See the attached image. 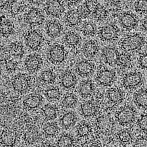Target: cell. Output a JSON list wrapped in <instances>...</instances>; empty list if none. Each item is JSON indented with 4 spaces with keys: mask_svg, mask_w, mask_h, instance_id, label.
Returning <instances> with one entry per match:
<instances>
[{
    "mask_svg": "<svg viewBox=\"0 0 147 147\" xmlns=\"http://www.w3.org/2000/svg\"><path fill=\"white\" fill-rule=\"evenodd\" d=\"M134 147H147V137H140L136 139Z\"/></svg>",
    "mask_w": 147,
    "mask_h": 147,
    "instance_id": "7dc6e473",
    "label": "cell"
},
{
    "mask_svg": "<svg viewBox=\"0 0 147 147\" xmlns=\"http://www.w3.org/2000/svg\"><path fill=\"white\" fill-rule=\"evenodd\" d=\"M132 63V58L130 53L123 52L120 54L117 63L120 67L123 69L129 68L131 66Z\"/></svg>",
    "mask_w": 147,
    "mask_h": 147,
    "instance_id": "4dcf8cb0",
    "label": "cell"
},
{
    "mask_svg": "<svg viewBox=\"0 0 147 147\" xmlns=\"http://www.w3.org/2000/svg\"><path fill=\"white\" fill-rule=\"evenodd\" d=\"M81 37L80 35L74 31H69L64 37L65 43L70 47L77 46L80 43Z\"/></svg>",
    "mask_w": 147,
    "mask_h": 147,
    "instance_id": "83f0119b",
    "label": "cell"
},
{
    "mask_svg": "<svg viewBox=\"0 0 147 147\" xmlns=\"http://www.w3.org/2000/svg\"><path fill=\"white\" fill-rule=\"evenodd\" d=\"M24 20L30 26H36L43 23L45 20V16L41 10L33 7L25 14Z\"/></svg>",
    "mask_w": 147,
    "mask_h": 147,
    "instance_id": "30bf717a",
    "label": "cell"
},
{
    "mask_svg": "<svg viewBox=\"0 0 147 147\" xmlns=\"http://www.w3.org/2000/svg\"><path fill=\"white\" fill-rule=\"evenodd\" d=\"M42 109L44 116L48 119H54L57 116V109L53 106L46 105Z\"/></svg>",
    "mask_w": 147,
    "mask_h": 147,
    "instance_id": "e575fe53",
    "label": "cell"
},
{
    "mask_svg": "<svg viewBox=\"0 0 147 147\" xmlns=\"http://www.w3.org/2000/svg\"><path fill=\"white\" fill-rule=\"evenodd\" d=\"M77 10L80 13V16H81L82 18H86L87 16H88L89 14H90L88 12V11L86 7L84 5V4L78 6Z\"/></svg>",
    "mask_w": 147,
    "mask_h": 147,
    "instance_id": "681fc988",
    "label": "cell"
},
{
    "mask_svg": "<svg viewBox=\"0 0 147 147\" xmlns=\"http://www.w3.org/2000/svg\"><path fill=\"white\" fill-rule=\"evenodd\" d=\"M40 78L41 82L44 84H52L55 82L56 75L52 70L47 69L42 72L40 75Z\"/></svg>",
    "mask_w": 147,
    "mask_h": 147,
    "instance_id": "d6a6232c",
    "label": "cell"
},
{
    "mask_svg": "<svg viewBox=\"0 0 147 147\" xmlns=\"http://www.w3.org/2000/svg\"><path fill=\"white\" fill-rule=\"evenodd\" d=\"M43 102V98L38 94L28 95L23 100L25 107L29 109H35L41 105Z\"/></svg>",
    "mask_w": 147,
    "mask_h": 147,
    "instance_id": "603a6c76",
    "label": "cell"
},
{
    "mask_svg": "<svg viewBox=\"0 0 147 147\" xmlns=\"http://www.w3.org/2000/svg\"><path fill=\"white\" fill-rule=\"evenodd\" d=\"M49 61L54 64H59L64 61L66 52L64 46L58 43L53 44L48 53Z\"/></svg>",
    "mask_w": 147,
    "mask_h": 147,
    "instance_id": "ba28073f",
    "label": "cell"
},
{
    "mask_svg": "<svg viewBox=\"0 0 147 147\" xmlns=\"http://www.w3.org/2000/svg\"><path fill=\"white\" fill-rule=\"evenodd\" d=\"M74 142V140L73 137L71 135L64 134L61 135L58 139L57 145L58 147H72Z\"/></svg>",
    "mask_w": 147,
    "mask_h": 147,
    "instance_id": "d590c367",
    "label": "cell"
},
{
    "mask_svg": "<svg viewBox=\"0 0 147 147\" xmlns=\"http://www.w3.org/2000/svg\"><path fill=\"white\" fill-rule=\"evenodd\" d=\"M92 16L96 20L103 21L107 18L108 12L106 7L99 3L95 11L92 13Z\"/></svg>",
    "mask_w": 147,
    "mask_h": 147,
    "instance_id": "1f68e13d",
    "label": "cell"
},
{
    "mask_svg": "<svg viewBox=\"0 0 147 147\" xmlns=\"http://www.w3.org/2000/svg\"><path fill=\"white\" fill-rule=\"evenodd\" d=\"M31 77L26 74H16L12 79V86L14 90L20 93L26 92L31 85Z\"/></svg>",
    "mask_w": 147,
    "mask_h": 147,
    "instance_id": "8992f818",
    "label": "cell"
},
{
    "mask_svg": "<svg viewBox=\"0 0 147 147\" xmlns=\"http://www.w3.org/2000/svg\"><path fill=\"white\" fill-rule=\"evenodd\" d=\"M96 69L95 64L88 60H83L80 61L76 66V71L80 76L85 77L91 76Z\"/></svg>",
    "mask_w": 147,
    "mask_h": 147,
    "instance_id": "4fadbf2b",
    "label": "cell"
},
{
    "mask_svg": "<svg viewBox=\"0 0 147 147\" xmlns=\"http://www.w3.org/2000/svg\"><path fill=\"white\" fill-rule=\"evenodd\" d=\"M120 24L125 30L131 31L138 27L139 20L137 17L130 11L123 13L120 16Z\"/></svg>",
    "mask_w": 147,
    "mask_h": 147,
    "instance_id": "8fae6325",
    "label": "cell"
},
{
    "mask_svg": "<svg viewBox=\"0 0 147 147\" xmlns=\"http://www.w3.org/2000/svg\"><path fill=\"white\" fill-rule=\"evenodd\" d=\"M45 96L49 100H57L61 96V92L57 87H51L46 90Z\"/></svg>",
    "mask_w": 147,
    "mask_h": 147,
    "instance_id": "60d3db41",
    "label": "cell"
},
{
    "mask_svg": "<svg viewBox=\"0 0 147 147\" xmlns=\"http://www.w3.org/2000/svg\"><path fill=\"white\" fill-rule=\"evenodd\" d=\"M145 43L144 37L141 34L136 33L124 37L120 41L119 46L124 52L130 53L140 50Z\"/></svg>",
    "mask_w": 147,
    "mask_h": 147,
    "instance_id": "6da1fadb",
    "label": "cell"
},
{
    "mask_svg": "<svg viewBox=\"0 0 147 147\" xmlns=\"http://www.w3.org/2000/svg\"><path fill=\"white\" fill-rule=\"evenodd\" d=\"M136 12L140 15H147V1H137L135 3Z\"/></svg>",
    "mask_w": 147,
    "mask_h": 147,
    "instance_id": "b9f144b4",
    "label": "cell"
},
{
    "mask_svg": "<svg viewBox=\"0 0 147 147\" xmlns=\"http://www.w3.org/2000/svg\"><path fill=\"white\" fill-rule=\"evenodd\" d=\"M92 132V128L89 124L86 123H81L77 129V133L80 137H85Z\"/></svg>",
    "mask_w": 147,
    "mask_h": 147,
    "instance_id": "f35d334b",
    "label": "cell"
},
{
    "mask_svg": "<svg viewBox=\"0 0 147 147\" xmlns=\"http://www.w3.org/2000/svg\"><path fill=\"white\" fill-rule=\"evenodd\" d=\"M40 134L38 130L35 127L28 129L25 133L24 139L26 142L28 144H33L39 139Z\"/></svg>",
    "mask_w": 147,
    "mask_h": 147,
    "instance_id": "f546056e",
    "label": "cell"
},
{
    "mask_svg": "<svg viewBox=\"0 0 147 147\" xmlns=\"http://www.w3.org/2000/svg\"><path fill=\"white\" fill-rule=\"evenodd\" d=\"M17 140V134L12 129H5L1 133V142L4 147H12Z\"/></svg>",
    "mask_w": 147,
    "mask_h": 147,
    "instance_id": "9a60e30c",
    "label": "cell"
},
{
    "mask_svg": "<svg viewBox=\"0 0 147 147\" xmlns=\"http://www.w3.org/2000/svg\"><path fill=\"white\" fill-rule=\"evenodd\" d=\"M106 96L108 101L113 105L119 104L124 99L123 92L117 87H112L108 89Z\"/></svg>",
    "mask_w": 147,
    "mask_h": 147,
    "instance_id": "2e32d148",
    "label": "cell"
},
{
    "mask_svg": "<svg viewBox=\"0 0 147 147\" xmlns=\"http://www.w3.org/2000/svg\"><path fill=\"white\" fill-rule=\"evenodd\" d=\"M119 28L114 24L106 25L99 28L98 36L100 40L105 42H113L116 40L119 35Z\"/></svg>",
    "mask_w": 147,
    "mask_h": 147,
    "instance_id": "5b68a950",
    "label": "cell"
},
{
    "mask_svg": "<svg viewBox=\"0 0 147 147\" xmlns=\"http://www.w3.org/2000/svg\"><path fill=\"white\" fill-rule=\"evenodd\" d=\"M94 84L90 80H84L80 84V95L83 97L86 98L90 96L94 92Z\"/></svg>",
    "mask_w": 147,
    "mask_h": 147,
    "instance_id": "d4e9b609",
    "label": "cell"
},
{
    "mask_svg": "<svg viewBox=\"0 0 147 147\" xmlns=\"http://www.w3.org/2000/svg\"><path fill=\"white\" fill-rule=\"evenodd\" d=\"M98 51L99 45L95 40H88L83 45V54L87 58H92L95 57Z\"/></svg>",
    "mask_w": 147,
    "mask_h": 147,
    "instance_id": "e0dca14e",
    "label": "cell"
},
{
    "mask_svg": "<svg viewBox=\"0 0 147 147\" xmlns=\"http://www.w3.org/2000/svg\"><path fill=\"white\" fill-rule=\"evenodd\" d=\"M80 110L83 116L92 117L95 116L98 113V106L94 101H86L81 105Z\"/></svg>",
    "mask_w": 147,
    "mask_h": 147,
    "instance_id": "ac0fdd59",
    "label": "cell"
},
{
    "mask_svg": "<svg viewBox=\"0 0 147 147\" xmlns=\"http://www.w3.org/2000/svg\"><path fill=\"white\" fill-rule=\"evenodd\" d=\"M113 126L111 119L107 116L99 117L97 120V126L99 130L102 131L107 132L109 131Z\"/></svg>",
    "mask_w": 147,
    "mask_h": 147,
    "instance_id": "f1b7e54d",
    "label": "cell"
},
{
    "mask_svg": "<svg viewBox=\"0 0 147 147\" xmlns=\"http://www.w3.org/2000/svg\"><path fill=\"white\" fill-rule=\"evenodd\" d=\"M1 33L4 37H8L14 32V26L9 19L4 16H2L0 18Z\"/></svg>",
    "mask_w": 147,
    "mask_h": 147,
    "instance_id": "ffe728a7",
    "label": "cell"
},
{
    "mask_svg": "<svg viewBox=\"0 0 147 147\" xmlns=\"http://www.w3.org/2000/svg\"><path fill=\"white\" fill-rule=\"evenodd\" d=\"M77 83V78L75 74L72 71H65L61 77V84L66 89L74 88Z\"/></svg>",
    "mask_w": 147,
    "mask_h": 147,
    "instance_id": "d6986e66",
    "label": "cell"
},
{
    "mask_svg": "<svg viewBox=\"0 0 147 147\" xmlns=\"http://www.w3.org/2000/svg\"><path fill=\"white\" fill-rule=\"evenodd\" d=\"M134 101L138 107L147 109V88H141L136 92Z\"/></svg>",
    "mask_w": 147,
    "mask_h": 147,
    "instance_id": "7402d4cb",
    "label": "cell"
},
{
    "mask_svg": "<svg viewBox=\"0 0 147 147\" xmlns=\"http://www.w3.org/2000/svg\"><path fill=\"white\" fill-rule=\"evenodd\" d=\"M117 138L123 144H128L133 139L131 134L127 130H122L117 134Z\"/></svg>",
    "mask_w": 147,
    "mask_h": 147,
    "instance_id": "ab89813d",
    "label": "cell"
},
{
    "mask_svg": "<svg viewBox=\"0 0 147 147\" xmlns=\"http://www.w3.org/2000/svg\"><path fill=\"white\" fill-rule=\"evenodd\" d=\"M10 7L11 13L13 14H16L21 11L23 5L21 3L17 1H12Z\"/></svg>",
    "mask_w": 147,
    "mask_h": 147,
    "instance_id": "f6af8a7d",
    "label": "cell"
},
{
    "mask_svg": "<svg viewBox=\"0 0 147 147\" xmlns=\"http://www.w3.org/2000/svg\"><path fill=\"white\" fill-rule=\"evenodd\" d=\"M138 63L141 69L147 70V52L144 53L139 56Z\"/></svg>",
    "mask_w": 147,
    "mask_h": 147,
    "instance_id": "ee69618b",
    "label": "cell"
},
{
    "mask_svg": "<svg viewBox=\"0 0 147 147\" xmlns=\"http://www.w3.org/2000/svg\"><path fill=\"white\" fill-rule=\"evenodd\" d=\"M98 3L99 2L97 1H86L84 3V4L86 7L88 11V12L90 13H92L95 11Z\"/></svg>",
    "mask_w": 147,
    "mask_h": 147,
    "instance_id": "bcb514c9",
    "label": "cell"
},
{
    "mask_svg": "<svg viewBox=\"0 0 147 147\" xmlns=\"http://www.w3.org/2000/svg\"><path fill=\"white\" fill-rule=\"evenodd\" d=\"M82 31L83 34L86 36H93L96 33L97 29L96 26L92 23L86 22L83 25Z\"/></svg>",
    "mask_w": 147,
    "mask_h": 147,
    "instance_id": "8d00e7d4",
    "label": "cell"
},
{
    "mask_svg": "<svg viewBox=\"0 0 147 147\" xmlns=\"http://www.w3.org/2000/svg\"><path fill=\"white\" fill-rule=\"evenodd\" d=\"M46 12L49 16L56 18L60 17L64 12V7L61 2L57 0L49 1L46 3Z\"/></svg>",
    "mask_w": 147,
    "mask_h": 147,
    "instance_id": "5bb4252c",
    "label": "cell"
},
{
    "mask_svg": "<svg viewBox=\"0 0 147 147\" xmlns=\"http://www.w3.org/2000/svg\"><path fill=\"white\" fill-rule=\"evenodd\" d=\"M102 54L105 62L110 66L117 64L119 53L118 49L113 46H107L102 49Z\"/></svg>",
    "mask_w": 147,
    "mask_h": 147,
    "instance_id": "7c38bea8",
    "label": "cell"
},
{
    "mask_svg": "<svg viewBox=\"0 0 147 147\" xmlns=\"http://www.w3.org/2000/svg\"><path fill=\"white\" fill-rule=\"evenodd\" d=\"M89 147H103L100 144H92L89 146Z\"/></svg>",
    "mask_w": 147,
    "mask_h": 147,
    "instance_id": "816d5d0a",
    "label": "cell"
},
{
    "mask_svg": "<svg viewBox=\"0 0 147 147\" xmlns=\"http://www.w3.org/2000/svg\"><path fill=\"white\" fill-rule=\"evenodd\" d=\"M9 52L14 57L21 58L24 54V48L21 42H14L9 45Z\"/></svg>",
    "mask_w": 147,
    "mask_h": 147,
    "instance_id": "484cf974",
    "label": "cell"
},
{
    "mask_svg": "<svg viewBox=\"0 0 147 147\" xmlns=\"http://www.w3.org/2000/svg\"><path fill=\"white\" fill-rule=\"evenodd\" d=\"M5 67L9 71H14L18 67V63L12 59H7L5 61Z\"/></svg>",
    "mask_w": 147,
    "mask_h": 147,
    "instance_id": "c3c4849f",
    "label": "cell"
},
{
    "mask_svg": "<svg viewBox=\"0 0 147 147\" xmlns=\"http://www.w3.org/2000/svg\"><path fill=\"white\" fill-rule=\"evenodd\" d=\"M62 25L57 21L51 20L46 24V33L51 38H56L61 34L63 31Z\"/></svg>",
    "mask_w": 147,
    "mask_h": 147,
    "instance_id": "44dd1931",
    "label": "cell"
},
{
    "mask_svg": "<svg viewBox=\"0 0 147 147\" xmlns=\"http://www.w3.org/2000/svg\"><path fill=\"white\" fill-rule=\"evenodd\" d=\"M59 131L58 126L54 123H49L45 125L43 128L44 134L49 137H54L58 134Z\"/></svg>",
    "mask_w": 147,
    "mask_h": 147,
    "instance_id": "74e56055",
    "label": "cell"
},
{
    "mask_svg": "<svg viewBox=\"0 0 147 147\" xmlns=\"http://www.w3.org/2000/svg\"><path fill=\"white\" fill-rule=\"evenodd\" d=\"M115 117L121 126L131 125L134 123L136 118L135 109L130 106H125L117 111Z\"/></svg>",
    "mask_w": 147,
    "mask_h": 147,
    "instance_id": "7a4b0ae2",
    "label": "cell"
},
{
    "mask_svg": "<svg viewBox=\"0 0 147 147\" xmlns=\"http://www.w3.org/2000/svg\"><path fill=\"white\" fill-rule=\"evenodd\" d=\"M82 18L77 10L71 9L68 12L65 16V22L69 26H74L79 24Z\"/></svg>",
    "mask_w": 147,
    "mask_h": 147,
    "instance_id": "cb8c5ba5",
    "label": "cell"
},
{
    "mask_svg": "<svg viewBox=\"0 0 147 147\" xmlns=\"http://www.w3.org/2000/svg\"><path fill=\"white\" fill-rule=\"evenodd\" d=\"M77 98L75 95L72 93H68L65 95L62 99V105L65 108H73L76 104Z\"/></svg>",
    "mask_w": 147,
    "mask_h": 147,
    "instance_id": "836d02e7",
    "label": "cell"
},
{
    "mask_svg": "<svg viewBox=\"0 0 147 147\" xmlns=\"http://www.w3.org/2000/svg\"><path fill=\"white\" fill-rule=\"evenodd\" d=\"M116 78L115 71L107 68H102L98 71L96 80L99 85L102 86H110L113 84Z\"/></svg>",
    "mask_w": 147,
    "mask_h": 147,
    "instance_id": "52a82bcc",
    "label": "cell"
},
{
    "mask_svg": "<svg viewBox=\"0 0 147 147\" xmlns=\"http://www.w3.org/2000/svg\"><path fill=\"white\" fill-rule=\"evenodd\" d=\"M44 40L43 34L37 30H30L25 34V43L29 49L33 51L39 49Z\"/></svg>",
    "mask_w": 147,
    "mask_h": 147,
    "instance_id": "277c9868",
    "label": "cell"
},
{
    "mask_svg": "<svg viewBox=\"0 0 147 147\" xmlns=\"http://www.w3.org/2000/svg\"><path fill=\"white\" fill-rule=\"evenodd\" d=\"M77 117L73 112H67L61 117V125L65 128L68 129L74 126L76 123Z\"/></svg>",
    "mask_w": 147,
    "mask_h": 147,
    "instance_id": "4316f807",
    "label": "cell"
},
{
    "mask_svg": "<svg viewBox=\"0 0 147 147\" xmlns=\"http://www.w3.org/2000/svg\"><path fill=\"white\" fill-rule=\"evenodd\" d=\"M144 82L143 75L139 71H132L124 74L121 80L123 87L127 89L138 88L142 85Z\"/></svg>",
    "mask_w": 147,
    "mask_h": 147,
    "instance_id": "3957f363",
    "label": "cell"
},
{
    "mask_svg": "<svg viewBox=\"0 0 147 147\" xmlns=\"http://www.w3.org/2000/svg\"><path fill=\"white\" fill-rule=\"evenodd\" d=\"M43 58L38 54L28 55L24 61L25 67L29 73L33 74L40 70L43 65Z\"/></svg>",
    "mask_w": 147,
    "mask_h": 147,
    "instance_id": "9c48e42d",
    "label": "cell"
},
{
    "mask_svg": "<svg viewBox=\"0 0 147 147\" xmlns=\"http://www.w3.org/2000/svg\"><path fill=\"white\" fill-rule=\"evenodd\" d=\"M141 28L142 30L147 34V17L141 22Z\"/></svg>",
    "mask_w": 147,
    "mask_h": 147,
    "instance_id": "f907efd6",
    "label": "cell"
},
{
    "mask_svg": "<svg viewBox=\"0 0 147 147\" xmlns=\"http://www.w3.org/2000/svg\"><path fill=\"white\" fill-rule=\"evenodd\" d=\"M138 127L141 131L147 133V113L142 115L138 120Z\"/></svg>",
    "mask_w": 147,
    "mask_h": 147,
    "instance_id": "7bdbcfd3",
    "label": "cell"
}]
</instances>
